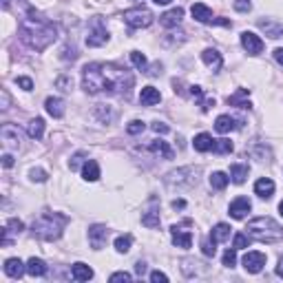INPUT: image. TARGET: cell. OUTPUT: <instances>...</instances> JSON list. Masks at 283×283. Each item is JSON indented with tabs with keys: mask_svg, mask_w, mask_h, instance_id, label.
I'll return each instance as SVG.
<instances>
[{
	"mask_svg": "<svg viewBox=\"0 0 283 283\" xmlns=\"http://www.w3.org/2000/svg\"><path fill=\"white\" fill-rule=\"evenodd\" d=\"M232 7H234V9H237L239 13H248V11L252 9V3H250V0H234Z\"/></svg>",
	"mask_w": 283,
	"mask_h": 283,
	"instance_id": "b9f144b4",
	"label": "cell"
},
{
	"mask_svg": "<svg viewBox=\"0 0 283 283\" xmlns=\"http://www.w3.org/2000/svg\"><path fill=\"white\" fill-rule=\"evenodd\" d=\"M71 277L76 281H89V279H93V268L86 266V264H73Z\"/></svg>",
	"mask_w": 283,
	"mask_h": 283,
	"instance_id": "cb8c5ba5",
	"label": "cell"
},
{
	"mask_svg": "<svg viewBox=\"0 0 283 283\" xmlns=\"http://www.w3.org/2000/svg\"><path fill=\"white\" fill-rule=\"evenodd\" d=\"M248 244H250V234L246 232H237L232 239V248L234 250H241V248H248Z\"/></svg>",
	"mask_w": 283,
	"mask_h": 283,
	"instance_id": "d590c367",
	"label": "cell"
},
{
	"mask_svg": "<svg viewBox=\"0 0 283 283\" xmlns=\"http://www.w3.org/2000/svg\"><path fill=\"white\" fill-rule=\"evenodd\" d=\"M66 224H69V217H66V215L46 210L33 221L31 232H33V237H38L42 241H56V239L62 237V230H64Z\"/></svg>",
	"mask_w": 283,
	"mask_h": 283,
	"instance_id": "3957f363",
	"label": "cell"
},
{
	"mask_svg": "<svg viewBox=\"0 0 283 283\" xmlns=\"http://www.w3.org/2000/svg\"><path fill=\"white\" fill-rule=\"evenodd\" d=\"M27 274H31V277H44V274H46V264L42 259L31 257L29 261H27Z\"/></svg>",
	"mask_w": 283,
	"mask_h": 283,
	"instance_id": "d4e9b609",
	"label": "cell"
},
{
	"mask_svg": "<svg viewBox=\"0 0 283 283\" xmlns=\"http://www.w3.org/2000/svg\"><path fill=\"white\" fill-rule=\"evenodd\" d=\"M193 148L199 153L213 151V137L208 135V133H199V135H195V139H193Z\"/></svg>",
	"mask_w": 283,
	"mask_h": 283,
	"instance_id": "4316f807",
	"label": "cell"
},
{
	"mask_svg": "<svg viewBox=\"0 0 283 283\" xmlns=\"http://www.w3.org/2000/svg\"><path fill=\"white\" fill-rule=\"evenodd\" d=\"M234 264H237V250H234V248H228V250L224 252V266L234 268Z\"/></svg>",
	"mask_w": 283,
	"mask_h": 283,
	"instance_id": "ab89813d",
	"label": "cell"
},
{
	"mask_svg": "<svg viewBox=\"0 0 283 283\" xmlns=\"http://www.w3.org/2000/svg\"><path fill=\"white\" fill-rule=\"evenodd\" d=\"M109 281L111 283H115V281H133V277L129 272H115V274H111V277H109Z\"/></svg>",
	"mask_w": 283,
	"mask_h": 283,
	"instance_id": "bcb514c9",
	"label": "cell"
},
{
	"mask_svg": "<svg viewBox=\"0 0 283 283\" xmlns=\"http://www.w3.org/2000/svg\"><path fill=\"white\" fill-rule=\"evenodd\" d=\"M254 195H259L261 199H270L274 195V181L270 177H261L254 181Z\"/></svg>",
	"mask_w": 283,
	"mask_h": 283,
	"instance_id": "ac0fdd59",
	"label": "cell"
},
{
	"mask_svg": "<svg viewBox=\"0 0 283 283\" xmlns=\"http://www.w3.org/2000/svg\"><path fill=\"white\" fill-rule=\"evenodd\" d=\"M142 224H144L146 228H159V213L155 210V208L146 210L144 215H142Z\"/></svg>",
	"mask_w": 283,
	"mask_h": 283,
	"instance_id": "d6a6232c",
	"label": "cell"
},
{
	"mask_svg": "<svg viewBox=\"0 0 283 283\" xmlns=\"http://www.w3.org/2000/svg\"><path fill=\"white\" fill-rule=\"evenodd\" d=\"M44 109H46V113H49L51 117H56V120H60L64 115V102L60 98H46L44 100Z\"/></svg>",
	"mask_w": 283,
	"mask_h": 283,
	"instance_id": "7402d4cb",
	"label": "cell"
},
{
	"mask_svg": "<svg viewBox=\"0 0 283 283\" xmlns=\"http://www.w3.org/2000/svg\"><path fill=\"white\" fill-rule=\"evenodd\" d=\"M201 252H204L206 254V257H215V252H217V250H215V241L210 239V241H204V244H201Z\"/></svg>",
	"mask_w": 283,
	"mask_h": 283,
	"instance_id": "f6af8a7d",
	"label": "cell"
},
{
	"mask_svg": "<svg viewBox=\"0 0 283 283\" xmlns=\"http://www.w3.org/2000/svg\"><path fill=\"white\" fill-rule=\"evenodd\" d=\"M135 272L139 274V277L146 272V264H144V261H137V264H135Z\"/></svg>",
	"mask_w": 283,
	"mask_h": 283,
	"instance_id": "f5cc1de1",
	"label": "cell"
},
{
	"mask_svg": "<svg viewBox=\"0 0 283 283\" xmlns=\"http://www.w3.org/2000/svg\"><path fill=\"white\" fill-rule=\"evenodd\" d=\"M148 151H151L153 155H159V157H164V159H173L175 157L173 148L168 146V142H164V139H153L151 144H148Z\"/></svg>",
	"mask_w": 283,
	"mask_h": 283,
	"instance_id": "ffe728a7",
	"label": "cell"
},
{
	"mask_svg": "<svg viewBox=\"0 0 283 283\" xmlns=\"http://www.w3.org/2000/svg\"><path fill=\"white\" fill-rule=\"evenodd\" d=\"M0 137H3L5 148H20V142H22L18 126H13V124H5L0 129Z\"/></svg>",
	"mask_w": 283,
	"mask_h": 283,
	"instance_id": "7c38bea8",
	"label": "cell"
},
{
	"mask_svg": "<svg viewBox=\"0 0 283 283\" xmlns=\"http://www.w3.org/2000/svg\"><path fill=\"white\" fill-rule=\"evenodd\" d=\"M27 133H29L31 139H40L44 135V120L42 117H33L29 126H27Z\"/></svg>",
	"mask_w": 283,
	"mask_h": 283,
	"instance_id": "f546056e",
	"label": "cell"
},
{
	"mask_svg": "<svg viewBox=\"0 0 283 283\" xmlns=\"http://www.w3.org/2000/svg\"><path fill=\"white\" fill-rule=\"evenodd\" d=\"M197 175H199V168H193V166H186V168H177V171L168 173L166 181L171 186H195L197 184Z\"/></svg>",
	"mask_w": 283,
	"mask_h": 283,
	"instance_id": "8992f818",
	"label": "cell"
},
{
	"mask_svg": "<svg viewBox=\"0 0 283 283\" xmlns=\"http://www.w3.org/2000/svg\"><path fill=\"white\" fill-rule=\"evenodd\" d=\"M20 38L25 44H29L36 51H44L51 42H56V27L49 18H44L40 11L29 9L20 22Z\"/></svg>",
	"mask_w": 283,
	"mask_h": 283,
	"instance_id": "7a4b0ae2",
	"label": "cell"
},
{
	"mask_svg": "<svg viewBox=\"0 0 283 283\" xmlns=\"http://www.w3.org/2000/svg\"><path fill=\"white\" fill-rule=\"evenodd\" d=\"M161 102V93L155 89V86H144L139 91V104L142 106H155Z\"/></svg>",
	"mask_w": 283,
	"mask_h": 283,
	"instance_id": "2e32d148",
	"label": "cell"
},
{
	"mask_svg": "<svg viewBox=\"0 0 283 283\" xmlns=\"http://www.w3.org/2000/svg\"><path fill=\"white\" fill-rule=\"evenodd\" d=\"M201 60L210 66L213 71H219L221 64H224V60H221V53L217 49H204V53H201Z\"/></svg>",
	"mask_w": 283,
	"mask_h": 283,
	"instance_id": "603a6c76",
	"label": "cell"
},
{
	"mask_svg": "<svg viewBox=\"0 0 283 283\" xmlns=\"http://www.w3.org/2000/svg\"><path fill=\"white\" fill-rule=\"evenodd\" d=\"M257 27L266 33L268 38H272V40L283 38V22H279V20H270V18H266V20H257Z\"/></svg>",
	"mask_w": 283,
	"mask_h": 283,
	"instance_id": "4fadbf2b",
	"label": "cell"
},
{
	"mask_svg": "<svg viewBox=\"0 0 283 283\" xmlns=\"http://www.w3.org/2000/svg\"><path fill=\"white\" fill-rule=\"evenodd\" d=\"M277 277L283 279V257H279V264H277Z\"/></svg>",
	"mask_w": 283,
	"mask_h": 283,
	"instance_id": "11a10c76",
	"label": "cell"
},
{
	"mask_svg": "<svg viewBox=\"0 0 283 283\" xmlns=\"http://www.w3.org/2000/svg\"><path fill=\"white\" fill-rule=\"evenodd\" d=\"M3 166H5V168H11V166H13V157H11L9 153L3 155Z\"/></svg>",
	"mask_w": 283,
	"mask_h": 283,
	"instance_id": "816d5d0a",
	"label": "cell"
},
{
	"mask_svg": "<svg viewBox=\"0 0 283 283\" xmlns=\"http://www.w3.org/2000/svg\"><path fill=\"white\" fill-rule=\"evenodd\" d=\"M7 230H9V232H16V234H20V232H22L25 230V224H22V221H20V219H16V217H11V219H7Z\"/></svg>",
	"mask_w": 283,
	"mask_h": 283,
	"instance_id": "74e56055",
	"label": "cell"
},
{
	"mask_svg": "<svg viewBox=\"0 0 283 283\" xmlns=\"http://www.w3.org/2000/svg\"><path fill=\"white\" fill-rule=\"evenodd\" d=\"M184 206H186L184 199H175V201H173V208H175V210H177V208H184Z\"/></svg>",
	"mask_w": 283,
	"mask_h": 283,
	"instance_id": "9f6ffc18",
	"label": "cell"
},
{
	"mask_svg": "<svg viewBox=\"0 0 283 283\" xmlns=\"http://www.w3.org/2000/svg\"><path fill=\"white\" fill-rule=\"evenodd\" d=\"M184 226H186V219H184V224H175V226H171V234H173V244H175V246L188 250V248L193 246V232H191V230H184Z\"/></svg>",
	"mask_w": 283,
	"mask_h": 283,
	"instance_id": "9c48e42d",
	"label": "cell"
},
{
	"mask_svg": "<svg viewBox=\"0 0 283 283\" xmlns=\"http://www.w3.org/2000/svg\"><path fill=\"white\" fill-rule=\"evenodd\" d=\"M279 213H281V217H283V201H281V204H279Z\"/></svg>",
	"mask_w": 283,
	"mask_h": 283,
	"instance_id": "91938a15",
	"label": "cell"
},
{
	"mask_svg": "<svg viewBox=\"0 0 283 283\" xmlns=\"http://www.w3.org/2000/svg\"><path fill=\"white\" fill-rule=\"evenodd\" d=\"M124 22L131 27V29H146V27L153 25V13L146 9V7H135V9H126L124 11Z\"/></svg>",
	"mask_w": 283,
	"mask_h": 283,
	"instance_id": "5b68a950",
	"label": "cell"
},
{
	"mask_svg": "<svg viewBox=\"0 0 283 283\" xmlns=\"http://www.w3.org/2000/svg\"><path fill=\"white\" fill-rule=\"evenodd\" d=\"M16 84L22 86L25 91H31L33 89V80L31 78H16Z\"/></svg>",
	"mask_w": 283,
	"mask_h": 283,
	"instance_id": "7dc6e473",
	"label": "cell"
},
{
	"mask_svg": "<svg viewBox=\"0 0 283 283\" xmlns=\"http://www.w3.org/2000/svg\"><path fill=\"white\" fill-rule=\"evenodd\" d=\"M266 261H268V257L259 250H252V252L244 254V268H246V272H250V274H257V272L264 270Z\"/></svg>",
	"mask_w": 283,
	"mask_h": 283,
	"instance_id": "ba28073f",
	"label": "cell"
},
{
	"mask_svg": "<svg viewBox=\"0 0 283 283\" xmlns=\"http://www.w3.org/2000/svg\"><path fill=\"white\" fill-rule=\"evenodd\" d=\"M106 239H109V228H106V226L96 224V226L89 228V244H91L93 250H102Z\"/></svg>",
	"mask_w": 283,
	"mask_h": 283,
	"instance_id": "30bf717a",
	"label": "cell"
},
{
	"mask_svg": "<svg viewBox=\"0 0 283 283\" xmlns=\"http://www.w3.org/2000/svg\"><path fill=\"white\" fill-rule=\"evenodd\" d=\"M9 7V0H3V9H7Z\"/></svg>",
	"mask_w": 283,
	"mask_h": 283,
	"instance_id": "680465c9",
	"label": "cell"
},
{
	"mask_svg": "<svg viewBox=\"0 0 283 283\" xmlns=\"http://www.w3.org/2000/svg\"><path fill=\"white\" fill-rule=\"evenodd\" d=\"M239 126H241L239 120H234L230 115H219L215 120V129H217V133H221V135H226V133H230V131H237Z\"/></svg>",
	"mask_w": 283,
	"mask_h": 283,
	"instance_id": "9a60e30c",
	"label": "cell"
},
{
	"mask_svg": "<svg viewBox=\"0 0 283 283\" xmlns=\"http://www.w3.org/2000/svg\"><path fill=\"white\" fill-rule=\"evenodd\" d=\"M144 129H146V124L142 122V120H133V122L126 126V133H129V135H139V133H144Z\"/></svg>",
	"mask_w": 283,
	"mask_h": 283,
	"instance_id": "8d00e7d4",
	"label": "cell"
},
{
	"mask_svg": "<svg viewBox=\"0 0 283 283\" xmlns=\"http://www.w3.org/2000/svg\"><path fill=\"white\" fill-rule=\"evenodd\" d=\"M248 173H250V166L248 164H232L230 166V179L234 181V184H244Z\"/></svg>",
	"mask_w": 283,
	"mask_h": 283,
	"instance_id": "f1b7e54d",
	"label": "cell"
},
{
	"mask_svg": "<svg viewBox=\"0 0 283 283\" xmlns=\"http://www.w3.org/2000/svg\"><path fill=\"white\" fill-rule=\"evenodd\" d=\"M84 157H89V153H86V151H78L76 155H73V157H71V161H69V168H71V171H78L80 161H82Z\"/></svg>",
	"mask_w": 283,
	"mask_h": 283,
	"instance_id": "60d3db41",
	"label": "cell"
},
{
	"mask_svg": "<svg viewBox=\"0 0 283 283\" xmlns=\"http://www.w3.org/2000/svg\"><path fill=\"white\" fill-rule=\"evenodd\" d=\"M250 208H252V201L248 199V197H237L230 204V208H228V215H230L232 219H244L248 213H250Z\"/></svg>",
	"mask_w": 283,
	"mask_h": 283,
	"instance_id": "5bb4252c",
	"label": "cell"
},
{
	"mask_svg": "<svg viewBox=\"0 0 283 283\" xmlns=\"http://www.w3.org/2000/svg\"><path fill=\"white\" fill-rule=\"evenodd\" d=\"M82 177L86 181H98L100 179V166L96 159H86L82 166Z\"/></svg>",
	"mask_w": 283,
	"mask_h": 283,
	"instance_id": "484cf974",
	"label": "cell"
},
{
	"mask_svg": "<svg viewBox=\"0 0 283 283\" xmlns=\"http://www.w3.org/2000/svg\"><path fill=\"white\" fill-rule=\"evenodd\" d=\"M155 5H168V3H173V0H153Z\"/></svg>",
	"mask_w": 283,
	"mask_h": 283,
	"instance_id": "6f0895ef",
	"label": "cell"
},
{
	"mask_svg": "<svg viewBox=\"0 0 283 283\" xmlns=\"http://www.w3.org/2000/svg\"><path fill=\"white\" fill-rule=\"evenodd\" d=\"M241 46H244L250 56H257V53L264 51V40L252 31H244L241 33Z\"/></svg>",
	"mask_w": 283,
	"mask_h": 283,
	"instance_id": "8fae6325",
	"label": "cell"
},
{
	"mask_svg": "<svg viewBox=\"0 0 283 283\" xmlns=\"http://www.w3.org/2000/svg\"><path fill=\"white\" fill-rule=\"evenodd\" d=\"M135 84L133 73L124 66L111 62H91L82 71V86L86 93H109V96H122L129 93Z\"/></svg>",
	"mask_w": 283,
	"mask_h": 283,
	"instance_id": "6da1fadb",
	"label": "cell"
},
{
	"mask_svg": "<svg viewBox=\"0 0 283 283\" xmlns=\"http://www.w3.org/2000/svg\"><path fill=\"white\" fill-rule=\"evenodd\" d=\"M191 13H193V18L197 20V22H213V11H210V7H206L204 3H195L191 7Z\"/></svg>",
	"mask_w": 283,
	"mask_h": 283,
	"instance_id": "44dd1931",
	"label": "cell"
},
{
	"mask_svg": "<svg viewBox=\"0 0 283 283\" xmlns=\"http://www.w3.org/2000/svg\"><path fill=\"white\" fill-rule=\"evenodd\" d=\"M274 60L283 66V49H274Z\"/></svg>",
	"mask_w": 283,
	"mask_h": 283,
	"instance_id": "db71d44e",
	"label": "cell"
},
{
	"mask_svg": "<svg viewBox=\"0 0 283 283\" xmlns=\"http://www.w3.org/2000/svg\"><path fill=\"white\" fill-rule=\"evenodd\" d=\"M131 246H133V237L131 234H120V237L115 239V250L120 254H126L131 250Z\"/></svg>",
	"mask_w": 283,
	"mask_h": 283,
	"instance_id": "836d02e7",
	"label": "cell"
},
{
	"mask_svg": "<svg viewBox=\"0 0 283 283\" xmlns=\"http://www.w3.org/2000/svg\"><path fill=\"white\" fill-rule=\"evenodd\" d=\"M151 281H153V283H166L168 277H166L164 272H159V270H153V272H151Z\"/></svg>",
	"mask_w": 283,
	"mask_h": 283,
	"instance_id": "681fc988",
	"label": "cell"
},
{
	"mask_svg": "<svg viewBox=\"0 0 283 283\" xmlns=\"http://www.w3.org/2000/svg\"><path fill=\"white\" fill-rule=\"evenodd\" d=\"M109 40V31L102 18H93L89 25V33H86V46H102Z\"/></svg>",
	"mask_w": 283,
	"mask_h": 283,
	"instance_id": "52a82bcc",
	"label": "cell"
},
{
	"mask_svg": "<svg viewBox=\"0 0 283 283\" xmlns=\"http://www.w3.org/2000/svg\"><path fill=\"white\" fill-rule=\"evenodd\" d=\"M248 96H250V91H248V89H239L237 93H232V96L228 98V104L239 106V109H250V102H246V100H244Z\"/></svg>",
	"mask_w": 283,
	"mask_h": 283,
	"instance_id": "4dcf8cb0",
	"label": "cell"
},
{
	"mask_svg": "<svg viewBox=\"0 0 283 283\" xmlns=\"http://www.w3.org/2000/svg\"><path fill=\"white\" fill-rule=\"evenodd\" d=\"M96 113H98V115L104 120V122H111V120H113V111L109 109V106H106V109H104V104H98Z\"/></svg>",
	"mask_w": 283,
	"mask_h": 283,
	"instance_id": "ee69618b",
	"label": "cell"
},
{
	"mask_svg": "<svg viewBox=\"0 0 283 283\" xmlns=\"http://www.w3.org/2000/svg\"><path fill=\"white\" fill-rule=\"evenodd\" d=\"M228 181H230V177H228L226 173H221V171H215L210 175V186L215 188V191H224V188L228 186Z\"/></svg>",
	"mask_w": 283,
	"mask_h": 283,
	"instance_id": "1f68e13d",
	"label": "cell"
},
{
	"mask_svg": "<svg viewBox=\"0 0 283 283\" xmlns=\"http://www.w3.org/2000/svg\"><path fill=\"white\" fill-rule=\"evenodd\" d=\"M230 230L232 228L228 226V224H217L210 230V239L215 241V244H221V241H228L230 239Z\"/></svg>",
	"mask_w": 283,
	"mask_h": 283,
	"instance_id": "83f0119b",
	"label": "cell"
},
{
	"mask_svg": "<svg viewBox=\"0 0 283 283\" xmlns=\"http://www.w3.org/2000/svg\"><path fill=\"white\" fill-rule=\"evenodd\" d=\"M131 62L137 66V69L144 71L146 69V56L142 51H131Z\"/></svg>",
	"mask_w": 283,
	"mask_h": 283,
	"instance_id": "f35d334b",
	"label": "cell"
},
{
	"mask_svg": "<svg viewBox=\"0 0 283 283\" xmlns=\"http://www.w3.org/2000/svg\"><path fill=\"white\" fill-rule=\"evenodd\" d=\"M29 177H31V181H38V184H42V181H46V177H49V175H46L42 168H33V171L29 173Z\"/></svg>",
	"mask_w": 283,
	"mask_h": 283,
	"instance_id": "7bdbcfd3",
	"label": "cell"
},
{
	"mask_svg": "<svg viewBox=\"0 0 283 283\" xmlns=\"http://www.w3.org/2000/svg\"><path fill=\"white\" fill-rule=\"evenodd\" d=\"M213 153H219V155L232 153V142L230 139H213Z\"/></svg>",
	"mask_w": 283,
	"mask_h": 283,
	"instance_id": "e575fe53",
	"label": "cell"
},
{
	"mask_svg": "<svg viewBox=\"0 0 283 283\" xmlns=\"http://www.w3.org/2000/svg\"><path fill=\"white\" fill-rule=\"evenodd\" d=\"M151 129H153L155 133H159V135H166V133H168V126H166L164 122H153Z\"/></svg>",
	"mask_w": 283,
	"mask_h": 283,
	"instance_id": "f907efd6",
	"label": "cell"
},
{
	"mask_svg": "<svg viewBox=\"0 0 283 283\" xmlns=\"http://www.w3.org/2000/svg\"><path fill=\"white\" fill-rule=\"evenodd\" d=\"M71 80L69 78H58L56 80V86H58V89H62V91H71Z\"/></svg>",
	"mask_w": 283,
	"mask_h": 283,
	"instance_id": "c3c4849f",
	"label": "cell"
},
{
	"mask_svg": "<svg viewBox=\"0 0 283 283\" xmlns=\"http://www.w3.org/2000/svg\"><path fill=\"white\" fill-rule=\"evenodd\" d=\"M246 230L250 234V239H257L261 244H277L283 239V228L270 217H257L248 221Z\"/></svg>",
	"mask_w": 283,
	"mask_h": 283,
	"instance_id": "277c9868",
	"label": "cell"
},
{
	"mask_svg": "<svg viewBox=\"0 0 283 283\" xmlns=\"http://www.w3.org/2000/svg\"><path fill=\"white\" fill-rule=\"evenodd\" d=\"M25 272H27V266H25L20 259L13 257V259H7V261H5V274H7V277L20 279Z\"/></svg>",
	"mask_w": 283,
	"mask_h": 283,
	"instance_id": "d6986e66",
	"label": "cell"
},
{
	"mask_svg": "<svg viewBox=\"0 0 283 283\" xmlns=\"http://www.w3.org/2000/svg\"><path fill=\"white\" fill-rule=\"evenodd\" d=\"M181 18H184V9H181V7H175V9L161 13V16H159V22H161V27L171 29V27H177V25L181 22Z\"/></svg>",
	"mask_w": 283,
	"mask_h": 283,
	"instance_id": "e0dca14e",
	"label": "cell"
}]
</instances>
